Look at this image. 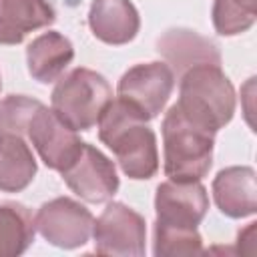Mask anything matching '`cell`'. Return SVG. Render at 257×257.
<instances>
[{
  "label": "cell",
  "instance_id": "obj_1",
  "mask_svg": "<svg viewBox=\"0 0 257 257\" xmlns=\"http://www.w3.org/2000/svg\"><path fill=\"white\" fill-rule=\"evenodd\" d=\"M98 139L106 145L120 171L133 181H147L159 171V149L155 131L122 100L112 98L98 122Z\"/></svg>",
  "mask_w": 257,
  "mask_h": 257
},
{
  "label": "cell",
  "instance_id": "obj_2",
  "mask_svg": "<svg viewBox=\"0 0 257 257\" xmlns=\"http://www.w3.org/2000/svg\"><path fill=\"white\" fill-rule=\"evenodd\" d=\"M177 108L193 124L219 133L235 114V88L217 64H197L179 76Z\"/></svg>",
  "mask_w": 257,
  "mask_h": 257
},
{
  "label": "cell",
  "instance_id": "obj_3",
  "mask_svg": "<svg viewBox=\"0 0 257 257\" xmlns=\"http://www.w3.org/2000/svg\"><path fill=\"white\" fill-rule=\"evenodd\" d=\"M163 171L173 181H201L213 165L215 133L193 124L173 104L161 122Z\"/></svg>",
  "mask_w": 257,
  "mask_h": 257
},
{
  "label": "cell",
  "instance_id": "obj_4",
  "mask_svg": "<svg viewBox=\"0 0 257 257\" xmlns=\"http://www.w3.org/2000/svg\"><path fill=\"white\" fill-rule=\"evenodd\" d=\"M110 100L112 88L108 80L96 70L78 66L58 78L50 94V108L78 133L90 131Z\"/></svg>",
  "mask_w": 257,
  "mask_h": 257
},
{
  "label": "cell",
  "instance_id": "obj_5",
  "mask_svg": "<svg viewBox=\"0 0 257 257\" xmlns=\"http://www.w3.org/2000/svg\"><path fill=\"white\" fill-rule=\"evenodd\" d=\"M175 88V74L167 62H143L131 66L116 84V98L143 120L157 118Z\"/></svg>",
  "mask_w": 257,
  "mask_h": 257
},
{
  "label": "cell",
  "instance_id": "obj_6",
  "mask_svg": "<svg viewBox=\"0 0 257 257\" xmlns=\"http://www.w3.org/2000/svg\"><path fill=\"white\" fill-rule=\"evenodd\" d=\"M94 251L112 257H141L147 251V223L133 207L112 201L92 223Z\"/></svg>",
  "mask_w": 257,
  "mask_h": 257
},
{
  "label": "cell",
  "instance_id": "obj_7",
  "mask_svg": "<svg viewBox=\"0 0 257 257\" xmlns=\"http://www.w3.org/2000/svg\"><path fill=\"white\" fill-rule=\"evenodd\" d=\"M92 213L70 197L42 203L34 217L36 231L58 249L82 247L92 235Z\"/></svg>",
  "mask_w": 257,
  "mask_h": 257
},
{
  "label": "cell",
  "instance_id": "obj_8",
  "mask_svg": "<svg viewBox=\"0 0 257 257\" xmlns=\"http://www.w3.org/2000/svg\"><path fill=\"white\" fill-rule=\"evenodd\" d=\"M26 139L36 149L40 161L48 169L58 173H62L74 161L84 145L76 131L62 122L56 112L44 104H40L30 116V122L26 126Z\"/></svg>",
  "mask_w": 257,
  "mask_h": 257
},
{
  "label": "cell",
  "instance_id": "obj_9",
  "mask_svg": "<svg viewBox=\"0 0 257 257\" xmlns=\"http://www.w3.org/2000/svg\"><path fill=\"white\" fill-rule=\"evenodd\" d=\"M68 189L86 203H106L118 191L114 163L96 147L84 143L74 161L60 173Z\"/></svg>",
  "mask_w": 257,
  "mask_h": 257
},
{
  "label": "cell",
  "instance_id": "obj_10",
  "mask_svg": "<svg viewBox=\"0 0 257 257\" xmlns=\"http://www.w3.org/2000/svg\"><path fill=\"white\" fill-rule=\"evenodd\" d=\"M209 211V195L201 181H165L155 193L157 223L197 229Z\"/></svg>",
  "mask_w": 257,
  "mask_h": 257
},
{
  "label": "cell",
  "instance_id": "obj_11",
  "mask_svg": "<svg viewBox=\"0 0 257 257\" xmlns=\"http://www.w3.org/2000/svg\"><path fill=\"white\" fill-rule=\"evenodd\" d=\"M255 169L245 165L225 167L213 179L211 191L217 209L229 219H245L257 211Z\"/></svg>",
  "mask_w": 257,
  "mask_h": 257
},
{
  "label": "cell",
  "instance_id": "obj_12",
  "mask_svg": "<svg viewBox=\"0 0 257 257\" xmlns=\"http://www.w3.org/2000/svg\"><path fill=\"white\" fill-rule=\"evenodd\" d=\"M157 50L179 78L197 64L221 66V52L213 40L189 28H171L157 40Z\"/></svg>",
  "mask_w": 257,
  "mask_h": 257
},
{
  "label": "cell",
  "instance_id": "obj_13",
  "mask_svg": "<svg viewBox=\"0 0 257 257\" xmlns=\"http://www.w3.org/2000/svg\"><path fill=\"white\" fill-rule=\"evenodd\" d=\"M88 26L100 42L122 46L139 34L141 16L131 0H92L88 8Z\"/></svg>",
  "mask_w": 257,
  "mask_h": 257
},
{
  "label": "cell",
  "instance_id": "obj_14",
  "mask_svg": "<svg viewBox=\"0 0 257 257\" xmlns=\"http://www.w3.org/2000/svg\"><path fill=\"white\" fill-rule=\"evenodd\" d=\"M54 20L56 12L48 0H0V44H20L30 32Z\"/></svg>",
  "mask_w": 257,
  "mask_h": 257
},
{
  "label": "cell",
  "instance_id": "obj_15",
  "mask_svg": "<svg viewBox=\"0 0 257 257\" xmlns=\"http://www.w3.org/2000/svg\"><path fill=\"white\" fill-rule=\"evenodd\" d=\"M72 58H74L72 42L56 30H48L36 36L26 48L28 74L40 84H50L58 80L60 74L66 70V66L72 62Z\"/></svg>",
  "mask_w": 257,
  "mask_h": 257
},
{
  "label": "cell",
  "instance_id": "obj_16",
  "mask_svg": "<svg viewBox=\"0 0 257 257\" xmlns=\"http://www.w3.org/2000/svg\"><path fill=\"white\" fill-rule=\"evenodd\" d=\"M36 157L28 139L14 133L0 135V191L20 193L36 177Z\"/></svg>",
  "mask_w": 257,
  "mask_h": 257
},
{
  "label": "cell",
  "instance_id": "obj_17",
  "mask_svg": "<svg viewBox=\"0 0 257 257\" xmlns=\"http://www.w3.org/2000/svg\"><path fill=\"white\" fill-rule=\"evenodd\" d=\"M36 235L32 213L16 201L0 203V257H18L26 253Z\"/></svg>",
  "mask_w": 257,
  "mask_h": 257
},
{
  "label": "cell",
  "instance_id": "obj_18",
  "mask_svg": "<svg viewBox=\"0 0 257 257\" xmlns=\"http://www.w3.org/2000/svg\"><path fill=\"white\" fill-rule=\"evenodd\" d=\"M211 20L221 36L243 34L257 20V0H213Z\"/></svg>",
  "mask_w": 257,
  "mask_h": 257
},
{
  "label": "cell",
  "instance_id": "obj_19",
  "mask_svg": "<svg viewBox=\"0 0 257 257\" xmlns=\"http://www.w3.org/2000/svg\"><path fill=\"white\" fill-rule=\"evenodd\" d=\"M153 253L155 257H177V255H199V253H205V249L197 229L173 227V225H163L155 221Z\"/></svg>",
  "mask_w": 257,
  "mask_h": 257
},
{
  "label": "cell",
  "instance_id": "obj_20",
  "mask_svg": "<svg viewBox=\"0 0 257 257\" xmlns=\"http://www.w3.org/2000/svg\"><path fill=\"white\" fill-rule=\"evenodd\" d=\"M42 102L26 94H10L0 100V135L14 133L26 137L30 116Z\"/></svg>",
  "mask_w": 257,
  "mask_h": 257
},
{
  "label": "cell",
  "instance_id": "obj_21",
  "mask_svg": "<svg viewBox=\"0 0 257 257\" xmlns=\"http://www.w3.org/2000/svg\"><path fill=\"white\" fill-rule=\"evenodd\" d=\"M0 88H2V78H0Z\"/></svg>",
  "mask_w": 257,
  "mask_h": 257
}]
</instances>
